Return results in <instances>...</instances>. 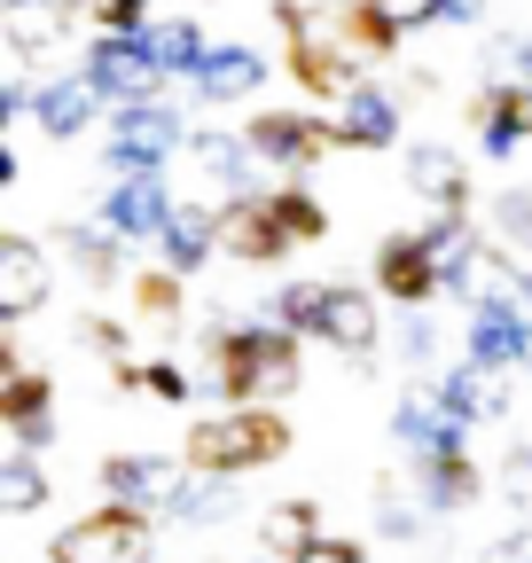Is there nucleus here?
I'll list each match as a JSON object with an SVG mask.
<instances>
[{
    "label": "nucleus",
    "mask_w": 532,
    "mask_h": 563,
    "mask_svg": "<svg viewBox=\"0 0 532 563\" xmlns=\"http://www.w3.org/2000/svg\"><path fill=\"white\" fill-rule=\"evenodd\" d=\"M298 344L275 313H258V321H235V313H212V384L228 407H275L298 391Z\"/></svg>",
    "instance_id": "obj_1"
},
{
    "label": "nucleus",
    "mask_w": 532,
    "mask_h": 563,
    "mask_svg": "<svg viewBox=\"0 0 532 563\" xmlns=\"http://www.w3.org/2000/svg\"><path fill=\"white\" fill-rule=\"evenodd\" d=\"M188 133H196V118H188L180 87H165L149 102H118L110 125H102V173L110 180H125V173H173L188 157Z\"/></svg>",
    "instance_id": "obj_2"
},
{
    "label": "nucleus",
    "mask_w": 532,
    "mask_h": 563,
    "mask_svg": "<svg viewBox=\"0 0 532 563\" xmlns=\"http://www.w3.org/2000/svg\"><path fill=\"white\" fill-rule=\"evenodd\" d=\"M462 361H478L486 376L532 368V306L509 274H486V290L462 306Z\"/></svg>",
    "instance_id": "obj_3"
},
{
    "label": "nucleus",
    "mask_w": 532,
    "mask_h": 563,
    "mask_svg": "<svg viewBox=\"0 0 532 563\" xmlns=\"http://www.w3.org/2000/svg\"><path fill=\"white\" fill-rule=\"evenodd\" d=\"M282 446H290V431H282V415L275 407H220V415H204L188 431V462L196 470H220V477H251V470H266V462H282Z\"/></svg>",
    "instance_id": "obj_4"
},
{
    "label": "nucleus",
    "mask_w": 532,
    "mask_h": 563,
    "mask_svg": "<svg viewBox=\"0 0 532 563\" xmlns=\"http://www.w3.org/2000/svg\"><path fill=\"white\" fill-rule=\"evenodd\" d=\"M47 563H157V517L102 501L47 540Z\"/></svg>",
    "instance_id": "obj_5"
},
{
    "label": "nucleus",
    "mask_w": 532,
    "mask_h": 563,
    "mask_svg": "<svg viewBox=\"0 0 532 563\" xmlns=\"http://www.w3.org/2000/svg\"><path fill=\"white\" fill-rule=\"evenodd\" d=\"M149 24H157V16H149ZM149 24H142V32H95L87 55H79V70L95 79V95H102L110 110H118V102H149V95L173 87V79H165V63H157Z\"/></svg>",
    "instance_id": "obj_6"
},
{
    "label": "nucleus",
    "mask_w": 532,
    "mask_h": 563,
    "mask_svg": "<svg viewBox=\"0 0 532 563\" xmlns=\"http://www.w3.org/2000/svg\"><path fill=\"white\" fill-rule=\"evenodd\" d=\"M95 125H110V102L95 95L87 70H79V63L40 70V95H32V133L47 141V150H71V141H87Z\"/></svg>",
    "instance_id": "obj_7"
},
{
    "label": "nucleus",
    "mask_w": 532,
    "mask_h": 563,
    "mask_svg": "<svg viewBox=\"0 0 532 563\" xmlns=\"http://www.w3.org/2000/svg\"><path fill=\"white\" fill-rule=\"evenodd\" d=\"M173 211H180L173 173H125V180H110V188L95 196V220H102L110 235H125L133 251H157V235L173 228Z\"/></svg>",
    "instance_id": "obj_8"
},
{
    "label": "nucleus",
    "mask_w": 532,
    "mask_h": 563,
    "mask_svg": "<svg viewBox=\"0 0 532 563\" xmlns=\"http://www.w3.org/2000/svg\"><path fill=\"white\" fill-rule=\"evenodd\" d=\"M188 454H165V446H142V454H110L102 462V501H118V509H142V517H157L165 525V509H173V493L188 485Z\"/></svg>",
    "instance_id": "obj_9"
},
{
    "label": "nucleus",
    "mask_w": 532,
    "mask_h": 563,
    "mask_svg": "<svg viewBox=\"0 0 532 563\" xmlns=\"http://www.w3.org/2000/svg\"><path fill=\"white\" fill-rule=\"evenodd\" d=\"M306 344H329V352H345V361H376V344H384L376 290H361V282H321Z\"/></svg>",
    "instance_id": "obj_10"
},
{
    "label": "nucleus",
    "mask_w": 532,
    "mask_h": 563,
    "mask_svg": "<svg viewBox=\"0 0 532 563\" xmlns=\"http://www.w3.org/2000/svg\"><path fill=\"white\" fill-rule=\"evenodd\" d=\"M243 141L266 173H306V165H321V150H337V125H321L313 110H258L243 125Z\"/></svg>",
    "instance_id": "obj_11"
},
{
    "label": "nucleus",
    "mask_w": 532,
    "mask_h": 563,
    "mask_svg": "<svg viewBox=\"0 0 532 563\" xmlns=\"http://www.w3.org/2000/svg\"><path fill=\"white\" fill-rule=\"evenodd\" d=\"M337 150H368V157H384V150H399V133H408V118H399V87H384V79H361L337 95Z\"/></svg>",
    "instance_id": "obj_12"
},
{
    "label": "nucleus",
    "mask_w": 532,
    "mask_h": 563,
    "mask_svg": "<svg viewBox=\"0 0 532 563\" xmlns=\"http://www.w3.org/2000/svg\"><path fill=\"white\" fill-rule=\"evenodd\" d=\"M266 79H275V63H266V47H251V40H212V55H204V70L180 87L196 110H235V102H251Z\"/></svg>",
    "instance_id": "obj_13"
},
{
    "label": "nucleus",
    "mask_w": 532,
    "mask_h": 563,
    "mask_svg": "<svg viewBox=\"0 0 532 563\" xmlns=\"http://www.w3.org/2000/svg\"><path fill=\"white\" fill-rule=\"evenodd\" d=\"M391 446H399V462L408 470H423V462H454V454H470V431H462V422L415 384L408 399L391 407Z\"/></svg>",
    "instance_id": "obj_14"
},
{
    "label": "nucleus",
    "mask_w": 532,
    "mask_h": 563,
    "mask_svg": "<svg viewBox=\"0 0 532 563\" xmlns=\"http://www.w3.org/2000/svg\"><path fill=\"white\" fill-rule=\"evenodd\" d=\"M220 251H228V203H220V196H204V203H180V211H173V228L157 235V266H165V282L204 274Z\"/></svg>",
    "instance_id": "obj_15"
},
{
    "label": "nucleus",
    "mask_w": 532,
    "mask_h": 563,
    "mask_svg": "<svg viewBox=\"0 0 532 563\" xmlns=\"http://www.w3.org/2000/svg\"><path fill=\"white\" fill-rule=\"evenodd\" d=\"M376 290L391 306H431L439 298V243H431V228H408V235L376 243Z\"/></svg>",
    "instance_id": "obj_16"
},
{
    "label": "nucleus",
    "mask_w": 532,
    "mask_h": 563,
    "mask_svg": "<svg viewBox=\"0 0 532 563\" xmlns=\"http://www.w3.org/2000/svg\"><path fill=\"white\" fill-rule=\"evenodd\" d=\"M462 431H478V422H501L509 415V376H486L478 361H454V368H431V376H415Z\"/></svg>",
    "instance_id": "obj_17"
},
{
    "label": "nucleus",
    "mask_w": 532,
    "mask_h": 563,
    "mask_svg": "<svg viewBox=\"0 0 532 563\" xmlns=\"http://www.w3.org/2000/svg\"><path fill=\"white\" fill-rule=\"evenodd\" d=\"M55 290V258L32 243V235H0V321L24 329Z\"/></svg>",
    "instance_id": "obj_18"
},
{
    "label": "nucleus",
    "mask_w": 532,
    "mask_h": 563,
    "mask_svg": "<svg viewBox=\"0 0 532 563\" xmlns=\"http://www.w3.org/2000/svg\"><path fill=\"white\" fill-rule=\"evenodd\" d=\"M524 141H532V87L494 79V87L478 95V157H486V165H509Z\"/></svg>",
    "instance_id": "obj_19"
},
{
    "label": "nucleus",
    "mask_w": 532,
    "mask_h": 563,
    "mask_svg": "<svg viewBox=\"0 0 532 563\" xmlns=\"http://www.w3.org/2000/svg\"><path fill=\"white\" fill-rule=\"evenodd\" d=\"M0 422H9V446L47 454L55 446V384L32 376V368H9V384H0Z\"/></svg>",
    "instance_id": "obj_20"
},
{
    "label": "nucleus",
    "mask_w": 532,
    "mask_h": 563,
    "mask_svg": "<svg viewBox=\"0 0 532 563\" xmlns=\"http://www.w3.org/2000/svg\"><path fill=\"white\" fill-rule=\"evenodd\" d=\"M55 251H63V266H71L79 282H95V290H110V282L125 274V235H110L102 220H95V211H87V220H63V235H55Z\"/></svg>",
    "instance_id": "obj_21"
},
{
    "label": "nucleus",
    "mask_w": 532,
    "mask_h": 563,
    "mask_svg": "<svg viewBox=\"0 0 532 563\" xmlns=\"http://www.w3.org/2000/svg\"><path fill=\"white\" fill-rule=\"evenodd\" d=\"M408 188L431 211H470V173H462V150H446V141H415L408 150Z\"/></svg>",
    "instance_id": "obj_22"
},
{
    "label": "nucleus",
    "mask_w": 532,
    "mask_h": 563,
    "mask_svg": "<svg viewBox=\"0 0 532 563\" xmlns=\"http://www.w3.org/2000/svg\"><path fill=\"white\" fill-rule=\"evenodd\" d=\"M228 517H235V477H220V470H188V485L173 493V509H165L173 532H220Z\"/></svg>",
    "instance_id": "obj_23"
},
{
    "label": "nucleus",
    "mask_w": 532,
    "mask_h": 563,
    "mask_svg": "<svg viewBox=\"0 0 532 563\" xmlns=\"http://www.w3.org/2000/svg\"><path fill=\"white\" fill-rule=\"evenodd\" d=\"M408 485L423 493V509L431 517H462L486 493V477H478V462L470 454H454V462H423V470H408Z\"/></svg>",
    "instance_id": "obj_24"
},
{
    "label": "nucleus",
    "mask_w": 532,
    "mask_h": 563,
    "mask_svg": "<svg viewBox=\"0 0 532 563\" xmlns=\"http://www.w3.org/2000/svg\"><path fill=\"white\" fill-rule=\"evenodd\" d=\"M149 40H157V63H165V79H173V87H188L196 70H204V55H212V32L196 24L188 9L157 16V24H149Z\"/></svg>",
    "instance_id": "obj_25"
},
{
    "label": "nucleus",
    "mask_w": 532,
    "mask_h": 563,
    "mask_svg": "<svg viewBox=\"0 0 532 563\" xmlns=\"http://www.w3.org/2000/svg\"><path fill=\"white\" fill-rule=\"evenodd\" d=\"M313 540H329L313 501H275V509L258 517V555H282V563H298Z\"/></svg>",
    "instance_id": "obj_26"
},
{
    "label": "nucleus",
    "mask_w": 532,
    "mask_h": 563,
    "mask_svg": "<svg viewBox=\"0 0 532 563\" xmlns=\"http://www.w3.org/2000/svg\"><path fill=\"white\" fill-rule=\"evenodd\" d=\"M439 24V0H361V40L368 47H399Z\"/></svg>",
    "instance_id": "obj_27"
},
{
    "label": "nucleus",
    "mask_w": 532,
    "mask_h": 563,
    "mask_svg": "<svg viewBox=\"0 0 532 563\" xmlns=\"http://www.w3.org/2000/svg\"><path fill=\"white\" fill-rule=\"evenodd\" d=\"M431 525H439V517L423 509L415 485H391V477L376 485V540H423Z\"/></svg>",
    "instance_id": "obj_28"
},
{
    "label": "nucleus",
    "mask_w": 532,
    "mask_h": 563,
    "mask_svg": "<svg viewBox=\"0 0 532 563\" xmlns=\"http://www.w3.org/2000/svg\"><path fill=\"white\" fill-rule=\"evenodd\" d=\"M0 509H9V517L47 509V470H40V454H24V446L0 454Z\"/></svg>",
    "instance_id": "obj_29"
},
{
    "label": "nucleus",
    "mask_w": 532,
    "mask_h": 563,
    "mask_svg": "<svg viewBox=\"0 0 532 563\" xmlns=\"http://www.w3.org/2000/svg\"><path fill=\"white\" fill-rule=\"evenodd\" d=\"M494 243H501V251H524V258H532V180L501 188V203H494Z\"/></svg>",
    "instance_id": "obj_30"
},
{
    "label": "nucleus",
    "mask_w": 532,
    "mask_h": 563,
    "mask_svg": "<svg viewBox=\"0 0 532 563\" xmlns=\"http://www.w3.org/2000/svg\"><path fill=\"white\" fill-rule=\"evenodd\" d=\"M118 384H125V391H133V384H142V391H149V399H165V407H188L196 391H204V384H196V376H188L180 361H157V368H142V376H133V368H125Z\"/></svg>",
    "instance_id": "obj_31"
},
{
    "label": "nucleus",
    "mask_w": 532,
    "mask_h": 563,
    "mask_svg": "<svg viewBox=\"0 0 532 563\" xmlns=\"http://www.w3.org/2000/svg\"><path fill=\"white\" fill-rule=\"evenodd\" d=\"M391 344H399V361H408L415 376H431V361H439V329H431V313H423V306H408V321H399V336H391Z\"/></svg>",
    "instance_id": "obj_32"
},
{
    "label": "nucleus",
    "mask_w": 532,
    "mask_h": 563,
    "mask_svg": "<svg viewBox=\"0 0 532 563\" xmlns=\"http://www.w3.org/2000/svg\"><path fill=\"white\" fill-rule=\"evenodd\" d=\"M95 32H142L149 24V0H79Z\"/></svg>",
    "instance_id": "obj_33"
},
{
    "label": "nucleus",
    "mask_w": 532,
    "mask_h": 563,
    "mask_svg": "<svg viewBox=\"0 0 532 563\" xmlns=\"http://www.w3.org/2000/svg\"><path fill=\"white\" fill-rule=\"evenodd\" d=\"M298 563H368V555H361V540H313Z\"/></svg>",
    "instance_id": "obj_34"
},
{
    "label": "nucleus",
    "mask_w": 532,
    "mask_h": 563,
    "mask_svg": "<svg viewBox=\"0 0 532 563\" xmlns=\"http://www.w3.org/2000/svg\"><path fill=\"white\" fill-rule=\"evenodd\" d=\"M439 24H462V32H478V24H486V0H439Z\"/></svg>",
    "instance_id": "obj_35"
},
{
    "label": "nucleus",
    "mask_w": 532,
    "mask_h": 563,
    "mask_svg": "<svg viewBox=\"0 0 532 563\" xmlns=\"http://www.w3.org/2000/svg\"><path fill=\"white\" fill-rule=\"evenodd\" d=\"M16 9H55V0H0V16H16Z\"/></svg>",
    "instance_id": "obj_36"
},
{
    "label": "nucleus",
    "mask_w": 532,
    "mask_h": 563,
    "mask_svg": "<svg viewBox=\"0 0 532 563\" xmlns=\"http://www.w3.org/2000/svg\"><path fill=\"white\" fill-rule=\"evenodd\" d=\"M517 563H532V555H517Z\"/></svg>",
    "instance_id": "obj_37"
}]
</instances>
